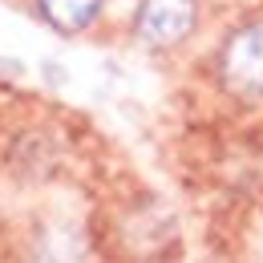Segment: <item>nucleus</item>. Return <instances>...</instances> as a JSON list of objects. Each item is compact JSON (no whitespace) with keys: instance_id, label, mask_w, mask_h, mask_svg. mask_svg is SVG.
<instances>
[{"instance_id":"3","label":"nucleus","mask_w":263,"mask_h":263,"mask_svg":"<svg viewBox=\"0 0 263 263\" xmlns=\"http://www.w3.org/2000/svg\"><path fill=\"white\" fill-rule=\"evenodd\" d=\"M105 0H36V12L57 33H81L101 16Z\"/></svg>"},{"instance_id":"1","label":"nucleus","mask_w":263,"mask_h":263,"mask_svg":"<svg viewBox=\"0 0 263 263\" xmlns=\"http://www.w3.org/2000/svg\"><path fill=\"white\" fill-rule=\"evenodd\" d=\"M198 25V0H138L134 36L150 49H178Z\"/></svg>"},{"instance_id":"2","label":"nucleus","mask_w":263,"mask_h":263,"mask_svg":"<svg viewBox=\"0 0 263 263\" xmlns=\"http://www.w3.org/2000/svg\"><path fill=\"white\" fill-rule=\"evenodd\" d=\"M219 77L239 98H263V21L231 33L219 57Z\"/></svg>"}]
</instances>
